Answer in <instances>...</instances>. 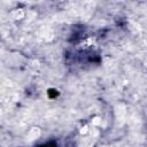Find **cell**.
<instances>
[{
	"mask_svg": "<svg viewBox=\"0 0 147 147\" xmlns=\"http://www.w3.org/2000/svg\"><path fill=\"white\" fill-rule=\"evenodd\" d=\"M38 147H57V145H56V142H54V141H49V142L44 144V145H40V146H38Z\"/></svg>",
	"mask_w": 147,
	"mask_h": 147,
	"instance_id": "obj_1",
	"label": "cell"
}]
</instances>
